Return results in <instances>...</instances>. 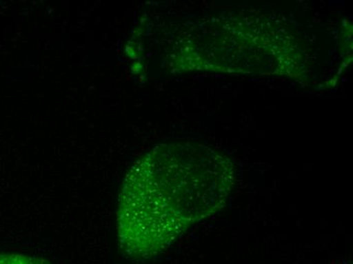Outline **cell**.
Returning a JSON list of instances; mask_svg holds the SVG:
<instances>
[{
    "label": "cell",
    "mask_w": 353,
    "mask_h": 264,
    "mask_svg": "<svg viewBox=\"0 0 353 264\" xmlns=\"http://www.w3.org/2000/svg\"><path fill=\"white\" fill-rule=\"evenodd\" d=\"M0 264H52L42 257L23 253H0Z\"/></svg>",
    "instance_id": "3957f363"
},
{
    "label": "cell",
    "mask_w": 353,
    "mask_h": 264,
    "mask_svg": "<svg viewBox=\"0 0 353 264\" xmlns=\"http://www.w3.org/2000/svg\"><path fill=\"white\" fill-rule=\"evenodd\" d=\"M234 181L232 161L208 145H157L124 179L117 212L122 253L141 263L163 254L191 227L225 207Z\"/></svg>",
    "instance_id": "6da1fadb"
},
{
    "label": "cell",
    "mask_w": 353,
    "mask_h": 264,
    "mask_svg": "<svg viewBox=\"0 0 353 264\" xmlns=\"http://www.w3.org/2000/svg\"><path fill=\"white\" fill-rule=\"evenodd\" d=\"M196 40L174 37L171 60L176 72L212 70L276 74L301 79L307 64L301 39L283 21L264 14H223L182 29Z\"/></svg>",
    "instance_id": "7a4b0ae2"
}]
</instances>
